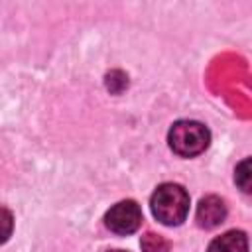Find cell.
I'll list each match as a JSON object with an SVG mask.
<instances>
[{
  "label": "cell",
  "instance_id": "cell-6",
  "mask_svg": "<svg viewBox=\"0 0 252 252\" xmlns=\"http://www.w3.org/2000/svg\"><path fill=\"white\" fill-rule=\"evenodd\" d=\"M142 250L144 252H169V242L159 234L148 232L142 236Z\"/></svg>",
  "mask_w": 252,
  "mask_h": 252
},
{
  "label": "cell",
  "instance_id": "cell-5",
  "mask_svg": "<svg viewBox=\"0 0 252 252\" xmlns=\"http://www.w3.org/2000/svg\"><path fill=\"white\" fill-rule=\"evenodd\" d=\"M207 252H248V240L242 230H228L217 236Z\"/></svg>",
  "mask_w": 252,
  "mask_h": 252
},
{
  "label": "cell",
  "instance_id": "cell-2",
  "mask_svg": "<svg viewBox=\"0 0 252 252\" xmlns=\"http://www.w3.org/2000/svg\"><path fill=\"white\" fill-rule=\"evenodd\" d=\"M169 148L181 158H193L207 150L211 134L205 124L197 120H179L169 128Z\"/></svg>",
  "mask_w": 252,
  "mask_h": 252
},
{
  "label": "cell",
  "instance_id": "cell-9",
  "mask_svg": "<svg viewBox=\"0 0 252 252\" xmlns=\"http://www.w3.org/2000/svg\"><path fill=\"white\" fill-rule=\"evenodd\" d=\"M108 252H124V250H108Z\"/></svg>",
  "mask_w": 252,
  "mask_h": 252
},
{
  "label": "cell",
  "instance_id": "cell-7",
  "mask_svg": "<svg viewBox=\"0 0 252 252\" xmlns=\"http://www.w3.org/2000/svg\"><path fill=\"white\" fill-rule=\"evenodd\" d=\"M234 179H236V185H238L244 193H250V159H248V158L236 165V175H234Z\"/></svg>",
  "mask_w": 252,
  "mask_h": 252
},
{
  "label": "cell",
  "instance_id": "cell-3",
  "mask_svg": "<svg viewBox=\"0 0 252 252\" xmlns=\"http://www.w3.org/2000/svg\"><path fill=\"white\" fill-rule=\"evenodd\" d=\"M106 226L116 234H132L142 224V211L136 201H120L104 217Z\"/></svg>",
  "mask_w": 252,
  "mask_h": 252
},
{
  "label": "cell",
  "instance_id": "cell-8",
  "mask_svg": "<svg viewBox=\"0 0 252 252\" xmlns=\"http://www.w3.org/2000/svg\"><path fill=\"white\" fill-rule=\"evenodd\" d=\"M12 228H14V217L8 209L0 207V244H4L10 234H12Z\"/></svg>",
  "mask_w": 252,
  "mask_h": 252
},
{
  "label": "cell",
  "instance_id": "cell-4",
  "mask_svg": "<svg viewBox=\"0 0 252 252\" xmlns=\"http://www.w3.org/2000/svg\"><path fill=\"white\" fill-rule=\"evenodd\" d=\"M226 217V205L220 197L209 195L203 197L197 205V222L203 228H215L219 226Z\"/></svg>",
  "mask_w": 252,
  "mask_h": 252
},
{
  "label": "cell",
  "instance_id": "cell-1",
  "mask_svg": "<svg viewBox=\"0 0 252 252\" xmlns=\"http://www.w3.org/2000/svg\"><path fill=\"white\" fill-rule=\"evenodd\" d=\"M154 217L165 226H177L187 219L189 195L177 183H161L150 201Z\"/></svg>",
  "mask_w": 252,
  "mask_h": 252
}]
</instances>
